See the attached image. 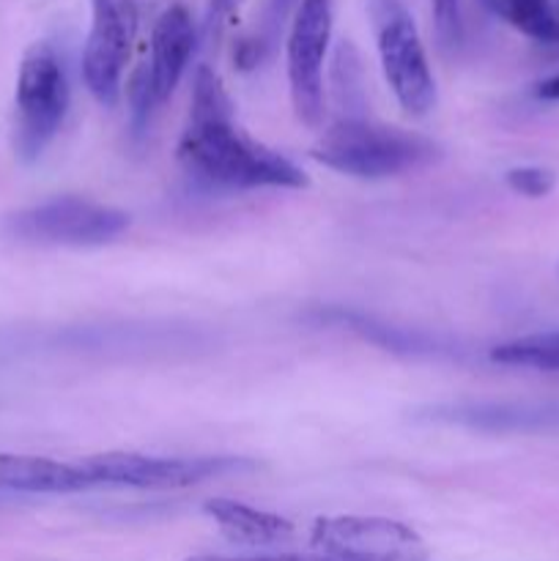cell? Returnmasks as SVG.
Returning a JSON list of instances; mask_svg holds the SVG:
<instances>
[{"label": "cell", "mask_w": 559, "mask_h": 561, "mask_svg": "<svg viewBox=\"0 0 559 561\" xmlns=\"http://www.w3.org/2000/svg\"><path fill=\"white\" fill-rule=\"evenodd\" d=\"M186 173L214 190H299L307 175L283 153L247 135L233 121V102L212 66H197L192 107L179 140Z\"/></svg>", "instance_id": "cell-1"}, {"label": "cell", "mask_w": 559, "mask_h": 561, "mask_svg": "<svg viewBox=\"0 0 559 561\" xmlns=\"http://www.w3.org/2000/svg\"><path fill=\"white\" fill-rule=\"evenodd\" d=\"M442 148L427 137L398 126L378 124L367 115H345L312 146V159L354 179H387L427 168Z\"/></svg>", "instance_id": "cell-2"}, {"label": "cell", "mask_w": 559, "mask_h": 561, "mask_svg": "<svg viewBox=\"0 0 559 561\" xmlns=\"http://www.w3.org/2000/svg\"><path fill=\"white\" fill-rule=\"evenodd\" d=\"M367 14H370L384 77L395 99L414 118L427 115L436 107V80L414 16L409 14L403 0H367Z\"/></svg>", "instance_id": "cell-3"}, {"label": "cell", "mask_w": 559, "mask_h": 561, "mask_svg": "<svg viewBox=\"0 0 559 561\" xmlns=\"http://www.w3.org/2000/svg\"><path fill=\"white\" fill-rule=\"evenodd\" d=\"M69 110V80L47 42L33 44L16 77V153L33 162L58 135Z\"/></svg>", "instance_id": "cell-4"}, {"label": "cell", "mask_w": 559, "mask_h": 561, "mask_svg": "<svg viewBox=\"0 0 559 561\" xmlns=\"http://www.w3.org/2000/svg\"><path fill=\"white\" fill-rule=\"evenodd\" d=\"M197 31L186 5L173 3L159 14L151 31V58L148 64L132 77L129 104H132V124L135 131L148 126L153 110L170 99L175 85L184 77L190 66L192 53H195Z\"/></svg>", "instance_id": "cell-5"}, {"label": "cell", "mask_w": 559, "mask_h": 561, "mask_svg": "<svg viewBox=\"0 0 559 561\" xmlns=\"http://www.w3.org/2000/svg\"><path fill=\"white\" fill-rule=\"evenodd\" d=\"M332 36V3L329 0H299L290 22L285 60H288L290 104L296 118L310 129L323 124V60Z\"/></svg>", "instance_id": "cell-6"}, {"label": "cell", "mask_w": 559, "mask_h": 561, "mask_svg": "<svg viewBox=\"0 0 559 561\" xmlns=\"http://www.w3.org/2000/svg\"><path fill=\"white\" fill-rule=\"evenodd\" d=\"M93 485L137 488V491H175L201 485L230 471L250 469L241 458H157L140 453H102L80 460Z\"/></svg>", "instance_id": "cell-7"}, {"label": "cell", "mask_w": 559, "mask_h": 561, "mask_svg": "<svg viewBox=\"0 0 559 561\" xmlns=\"http://www.w3.org/2000/svg\"><path fill=\"white\" fill-rule=\"evenodd\" d=\"M137 27L140 9L135 0H91V33L82 49V77L88 91L104 107L118 102Z\"/></svg>", "instance_id": "cell-8"}, {"label": "cell", "mask_w": 559, "mask_h": 561, "mask_svg": "<svg viewBox=\"0 0 559 561\" xmlns=\"http://www.w3.org/2000/svg\"><path fill=\"white\" fill-rule=\"evenodd\" d=\"M312 546L340 561H427V548L411 526L373 515L318 518Z\"/></svg>", "instance_id": "cell-9"}, {"label": "cell", "mask_w": 559, "mask_h": 561, "mask_svg": "<svg viewBox=\"0 0 559 561\" xmlns=\"http://www.w3.org/2000/svg\"><path fill=\"white\" fill-rule=\"evenodd\" d=\"M126 228L129 217L121 208L82 201V197H55L9 219V230L20 239L71 247L104 244Z\"/></svg>", "instance_id": "cell-10"}, {"label": "cell", "mask_w": 559, "mask_h": 561, "mask_svg": "<svg viewBox=\"0 0 559 561\" xmlns=\"http://www.w3.org/2000/svg\"><path fill=\"white\" fill-rule=\"evenodd\" d=\"M425 420L482 433H518L559 427V403H442Z\"/></svg>", "instance_id": "cell-11"}, {"label": "cell", "mask_w": 559, "mask_h": 561, "mask_svg": "<svg viewBox=\"0 0 559 561\" xmlns=\"http://www.w3.org/2000/svg\"><path fill=\"white\" fill-rule=\"evenodd\" d=\"M0 488L11 493H80L93 488L82 463L36 458V455H0Z\"/></svg>", "instance_id": "cell-12"}, {"label": "cell", "mask_w": 559, "mask_h": 561, "mask_svg": "<svg viewBox=\"0 0 559 561\" xmlns=\"http://www.w3.org/2000/svg\"><path fill=\"white\" fill-rule=\"evenodd\" d=\"M206 513L212 515L219 531L239 546H280V542H288L294 537V524L288 518L266 513V510H255L250 504L230 502V499H214L206 504Z\"/></svg>", "instance_id": "cell-13"}, {"label": "cell", "mask_w": 559, "mask_h": 561, "mask_svg": "<svg viewBox=\"0 0 559 561\" xmlns=\"http://www.w3.org/2000/svg\"><path fill=\"white\" fill-rule=\"evenodd\" d=\"M497 20L537 42L554 44V0H480Z\"/></svg>", "instance_id": "cell-14"}, {"label": "cell", "mask_w": 559, "mask_h": 561, "mask_svg": "<svg viewBox=\"0 0 559 561\" xmlns=\"http://www.w3.org/2000/svg\"><path fill=\"white\" fill-rule=\"evenodd\" d=\"M497 365L507 367H532L543 373H559V332L526 334V337L510 340L491 351Z\"/></svg>", "instance_id": "cell-15"}, {"label": "cell", "mask_w": 559, "mask_h": 561, "mask_svg": "<svg viewBox=\"0 0 559 561\" xmlns=\"http://www.w3.org/2000/svg\"><path fill=\"white\" fill-rule=\"evenodd\" d=\"M340 321L349 323L351 329L362 332L365 337H370L373 343L384 345V348H392V351H436V340L425 337V334H417V332H406V329L398 327H384V323H373L370 318L365 316H345L340 312Z\"/></svg>", "instance_id": "cell-16"}, {"label": "cell", "mask_w": 559, "mask_h": 561, "mask_svg": "<svg viewBox=\"0 0 559 561\" xmlns=\"http://www.w3.org/2000/svg\"><path fill=\"white\" fill-rule=\"evenodd\" d=\"M433 22H436V36L444 49H458L464 38V14H460V0H433Z\"/></svg>", "instance_id": "cell-17"}, {"label": "cell", "mask_w": 559, "mask_h": 561, "mask_svg": "<svg viewBox=\"0 0 559 561\" xmlns=\"http://www.w3.org/2000/svg\"><path fill=\"white\" fill-rule=\"evenodd\" d=\"M507 186L526 197H546L557 186V175L546 168H513L507 173Z\"/></svg>", "instance_id": "cell-18"}, {"label": "cell", "mask_w": 559, "mask_h": 561, "mask_svg": "<svg viewBox=\"0 0 559 561\" xmlns=\"http://www.w3.org/2000/svg\"><path fill=\"white\" fill-rule=\"evenodd\" d=\"M299 0H266V11H263V22H261V31L255 33L258 42L263 44L266 53H272L274 42H277L280 31H283L285 20H288L290 11H296Z\"/></svg>", "instance_id": "cell-19"}, {"label": "cell", "mask_w": 559, "mask_h": 561, "mask_svg": "<svg viewBox=\"0 0 559 561\" xmlns=\"http://www.w3.org/2000/svg\"><path fill=\"white\" fill-rule=\"evenodd\" d=\"M241 3H244V0H208V16H206L208 31L212 33L219 31L225 22L233 20V14L241 9Z\"/></svg>", "instance_id": "cell-20"}, {"label": "cell", "mask_w": 559, "mask_h": 561, "mask_svg": "<svg viewBox=\"0 0 559 561\" xmlns=\"http://www.w3.org/2000/svg\"><path fill=\"white\" fill-rule=\"evenodd\" d=\"M186 561H340L332 557H301V553H277V557H192Z\"/></svg>", "instance_id": "cell-21"}, {"label": "cell", "mask_w": 559, "mask_h": 561, "mask_svg": "<svg viewBox=\"0 0 559 561\" xmlns=\"http://www.w3.org/2000/svg\"><path fill=\"white\" fill-rule=\"evenodd\" d=\"M535 93L540 99H548V102H559V75L557 77H548V80H543L540 85H537Z\"/></svg>", "instance_id": "cell-22"}, {"label": "cell", "mask_w": 559, "mask_h": 561, "mask_svg": "<svg viewBox=\"0 0 559 561\" xmlns=\"http://www.w3.org/2000/svg\"><path fill=\"white\" fill-rule=\"evenodd\" d=\"M554 44H559V0H554Z\"/></svg>", "instance_id": "cell-23"}]
</instances>
